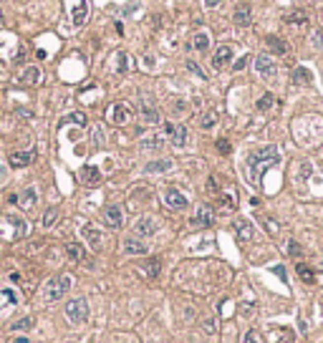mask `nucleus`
I'll use <instances>...</instances> for the list:
<instances>
[{
    "label": "nucleus",
    "mask_w": 323,
    "mask_h": 343,
    "mask_svg": "<svg viewBox=\"0 0 323 343\" xmlns=\"http://www.w3.org/2000/svg\"><path fill=\"white\" fill-rule=\"evenodd\" d=\"M202 328H205V333H207V336H215V331H217V326H215V318H205Z\"/></svg>",
    "instance_id": "nucleus-36"
},
{
    "label": "nucleus",
    "mask_w": 323,
    "mask_h": 343,
    "mask_svg": "<svg viewBox=\"0 0 323 343\" xmlns=\"http://www.w3.org/2000/svg\"><path fill=\"white\" fill-rule=\"evenodd\" d=\"M89 20V0H76L73 5V26H83Z\"/></svg>",
    "instance_id": "nucleus-17"
},
{
    "label": "nucleus",
    "mask_w": 323,
    "mask_h": 343,
    "mask_svg": "<svg viewBox=\"0 0 323 343\" xmlns=\"http://www.w3.org/2000/svg\"><path fill=\"white\" fill-rule=\"evenodd\" d=\"M295 270H298V275H300V277H303V280H306V283H313V280H316V275H313V270H311L308 265H303V263H300V265H298Z\"/></svg>",
    "instance_id": "nucleus-32"
},
{
    "label": "nucleus",
    "mask_w": 323,
    "mask_h": 343,
    "mask_svg": "<svg viewBox=\"0 0 323 343\" xmlns=\"http://www.w3.org/2000/svg\"><path fill=\"white\" fill-rule=\"evenodd\" d=\"M56 217H58V209L56 207L46 209V214H43V227H53L56 225Z\"/></svg>",
    "instance_id": "nucleus-31"
},
{
    "label": "nucleus",
    "mask_w": 323,
    "mask_h": 343,
    "mask_svg": "<svg viewBox=\"0 0 323 343\" xmlns=\"http://www.w3.org/2000/svg\"><path fill=\"white\" fill-rule=\"evenodd\" d=\"M159 270H162V263L157 260V257H149V260L139 268V273H142L144 277H157V275H159Z\"/></svg>",
    "instance_id": "nucleus-20"
},
{
    "label": "nucleus",
    "mask_w": 323,
    "mask_h": 343,
    "mask_svg": "<svg viewBox=\"0 0 323 343\" xmlns=\"http://www.w3.org/2000/svg\"><path fill=\"white\" fill-rule=\"evenodd\" d=\"M142 121L144 124H159V111L149 103H142Z\"/></svg>",
    "instance_id": "nucleus-24"
},
{
    "label": "nucleus",
    "mask_w": 323,
    "mask_h": 343,
    "mask_svg": "<svg viewBox=\"0 0 323 343\" xmlns=\"http://www.w3.org/2000/svg\"><path fill=\"white\" fill-rule=\"evenodd\" d=\"M33 159H36V152H33V149H26V152H13V154H10V167H15V169L28 167V164H33Z\"/></svg>",
    "instance_id": "nucleus-14"
},
{
    "label": "nucleus",
    "mask_w": 323,
    "mask_h": 343,
    "mask_svg": "<svg viewBox=\"0 0 323 343\" xmlns=\"http://www.w3.org/2000/svg\"><path fill=\"white\" fill-rule=\"evenodd\" d=\"M71 285H73V277L71 275H66V273L53 275L51 280L40 288V298L46 300V303H56V300L66 298V293L71 290Z\"/></svg>",
    "instance_id": "nucleus-2"
},
{
    "label": "nucleus",
    "mask_w": 323,
    "mask_h": 343,
    "mask_svg": "<svg viewBox=\"0 0 323 343\" xmlns=\"http://www.w3.org/2000/svg\"><path fill=\"white\" fill-rule=\"evenodd\" d=\"M220 202H222L227 209H235V195H220Z\"/></svg>",
    "instance_id": "nucleus-38"
},
{
    "label": "nucleus",
    "mask_w": 323,
    "mask_h": 343,
    "mask_svg": "<svg viewBox=\"0 0 323 343\" xmlns=\"http://www.w3.org/2000/svg\"><path fill=\"white\" fill-rule=\"evenodd\" d=\"M13 343H31V341H28V338H26V336H20V338H15V341H13Z\"/></svg>",
    "instance_id": "nucleus-47"
},
{
    "label": "nucleus",
    "mask_w": 323,
    "mask_h": 343,
    "mask_svg": "<svg viewBox=\"0 0 323 343\" xmlns=\"http://www.w3.org/2000/svg\"><path fill=\"white\" fill-rule=\"evenodd\" d=\"M159 225L154 217H139L137 225H134V232L139 235V238H152V235H157Z\"/></svg>",
    "instance_id": "nucleus-10"
},
{
    "label": "nucleus",
    "mask_w": 323,
    "mask_h": 343,
    "mask_svg": "<svg viewBox=\"0 0 323 343\" xmlns=\"http://www.w3.org/2000/svg\"><path fill=\"white\" fill-rule=\"evenodd\" d=\"M255 71H257V76H263V78L273 81L275 73H278V66H275V61H273L268 53H260V56L255 58Z\"/></svg>",
    "instance_id": "nucleus-5"
},
{
    "label": "nucleus",
    "mask_w": 323,
    "mask_h": 343,
    "mask_svg": "<svg viewBox=\"0 0 323 343\" xmlns=\"http://www.w3.org/2000/svg\"><path fill=\"white\" fill-rule=\"evenodd\" d=\"M63 310H66V318L71 323H86L89 320V303H86V298H71L63 306Z\"/></svg>",
    "instance_id": "nucleus-3"
},
{
    "label": "nucleus",
    "mask_w": 323,
    "mask_h": 343,
    "mask_svg": "<svg viewBox=\"0 0 323 343\" xmlns=\"http://www.w3.org/2000/svg\"><path fill=\"white\" fill-rule=\"evenodd\" d=\"M169 169H172V159H157L144 167L146 174H159V172H169Z\"/></svg>",
    "instance_id": "nucleus-22"
},
{
    "label": "nucleus",
    "mask_w": 323,
    "mask_h": 343,
    "mask_svg": "<svg viewBox=\"0 0 323 343\" xmlns=\"http://www.w3.org/2000/svg\"><path fill=\"white\" fill-rule=\"evenodd\" d=\"M106 119H109V124H114V126H124V124L132 121V106H129L126 101H116V103L109 106Z\"/></svg>",
    "instance_id": "nucleus-4"
},
{
    "label": "nucleus",
    "mask_w": 323,
    "mask_h": 343,
    "mask_svg": "<svg viewBox=\"0 0 323 343\" xmlns=\"http://www.w3.org/2000/svg\"><path fill=\"white\" fill-rule=\"evenodd\" d=\"M243 343H260V341H257V333H255V331H250V333L245 336V341H243Z\"/></svg>",
    "instance_id": "nucleus-43"
},
{
    "label": "nucleus",
    "mask_w": 323,
    "mask_h": 343,
    "mask_svg": "<svg viewBox=\"0 0 323 343\" xmlns=\"http://www.w3.org/2000/svg\"><path fill=\"white\" fill-rule=\"evenodd\" d=\"M33 205H36V189L28 187L23 195H20V207H26V209H28V207H33Z\"/></svg>",
    "instance_id": "nucleus-28"
},
{
    "label": "nucleus",
    "mask_w": 323,
    "mask_h": 343,
    "mask_svg": "<svg viewBox=\"0 0 323 343\" xmlns=\"http://www.w3.org/2000/svg\"><path fill=\"white\" fill-rule=\"evenodd\" d=\"M164 205H167L169 209H184V207H187V197L182 195L179 189L169 187V189L164 192Z\"/></svg>",
    "instance_id": "nucleus-12"
},
{
    "label": "nucleus",
    "mask_w": 323,
    "mask_h": 343,
    "mask_svg": "<svg viewBox=\"0 0 323 343\" xmlns=\"http://www.w3.org/2000/svg\"><path fill=\"white\" fill-rule=\"evenodd\" d=\"M192 48H195V51H200V53L210 51V33H207V31H200V33H195V38H192Z\"/></svg>",
    "instance_id": "nucleus-21"
},
{
    "label": "nucleus",
    "mask_w": 323,
    "mask_h": 343,
    "mask_svg": "<svg viewBox=\"0 0 323 343\" xmlns=\"http://www.w3.org/2000/svg\"><path fill=\"white\" fill-rule=\"evenodd\" d=\"M215 124H217V114H215V111H207V114L202 116V121H200L202 129H212Z\"/></svg>",
    "instance_id": "nucleus-33"
},
{
    "label": "nucleus",
    "mask_w": 323,
    "mask_h": 343,
    "mask_svg": "<svg viewBox=\"0 0 323 343\" xmlns=\"http://www.w3.org/2000/svg\"><path fill=\"white\" fill-rule=\"evenodd\" d=\"M278 164V149L273 144L263 146V149H257V152H252L248 157V177L252 184H260V177H263V172L268 167Z\"/></svg>",
    "instance_id": "nucleus-1"
},
{
    "label": "nucleus",
    "mask_w": 323,
    "mask_h": 343,
    "mask_svg": "<svg viewBox=\"0 0 323 343\" xmlns=\"http://www.w3.org/2000/svg\"><path fill=\"white\" fill-rule=\"evenodd\" d=\"M311 40H313L316 48H323V33H321V31H316V33L311 35Z\"/></svg>",
    "instance_id": "nucleus-41"
},
{
    "label": "nucleus",
    "mask_w": 323,
    "mask_h": 343,
    "mask_svg": "<svg viewBox=\"0 0 323 343\" xmlns=\"http://www.w3.org/2000/svg\"><path fill=\"white\" fill-rule=\"evenodd\" d=\"M126 69H129V66H126V56L121 53V56H119V73H124Z\"/></svg>",
    "instance_id": "nucleus-44"
},
{
    "label": "nucleus",
    "mask_w": 323,
    "mask_h": 343,
    "mask_svg": "<svg viewBox=\"0 0 323 343\" xmlns=\"http://www.w3.org/2000/svg\"><path fill=\"white\" fill-rule=\"evenodd\" d=\"M187 69H189V71H192V73H195V76H200V78H202V81H205V78H207V73H205V71H202V69H200V66H197V63H195V61H187Z\"/></svg>",
    "instance_id": "nucleus-35"
},
{
    "label": "nucleus",
    "mask_w": 323,
    "mask_h": 343,
    "mask_svg": "<svg viewBox=\"0 0 323 343\" xmlns=\"http://www.w3.org/2000/svg\"><path fill=\"white\" fill-rule=\"evenodd\" d=\"M268 46H270V51H273V53H278V56L288 53L286 40H283V38H278V35H268Z\"/></svg>",
    "instance_id": "nucleus-26"
},
{
    "label": "nucleus",
    "mask_w": 323,
    "mask_h": 343,
    "mask_svg": "<svg viewBox=\"0 0 323 343\" xmlns=\"http://www.w3.org/2000/svg\"><path fill=\"white\" fill-rule=\"evenodd\" d=\"M286 23H306V13H293V15H288L286 18Z\"/></svg>",
    "instance_id": "nucleus-37"
},
{
    "label": "nucleus",
    "mask_w": 323,
    "mask_h": 343,
    "mask_svg": "<svg viewBox=\"0 0 323 343\" xmlns=\"http://www.w3.org/2000/svg\"><path fill=\"white\" fill-rule=\"evenodd\" d=\"M38 81H40V69H36V66H31L20 73V83H26V86H36Z\"/></svg>",
    "instance_id": "nucleus-23"
},
{
    "label": "nucleus",
    "mask_w": 323,
    "mask_h": 343,
    "mask_svg": "<svg viewBox=\"0 0 323 343\" xmlns=\"http://www.w3.org/2000/svg\"><path fill=\"white\" fill-rule=\"evenodd\" d=\"M81 182H83V184H89V187L99 184V182H101V172H99V167L86 164V167L81 169Z\"/></svg>",
    "instance_id": "nucleus-16"
},
{
    "label": "nucleus",
    "mask_w": 323,
    "mask_h": 343,
    "mask_svg": "<svg viewBox=\"0 0 323 343\" xmlns=\"http://www.w3.org/2000/svg\"><path fill=\"white\" fill-rule=\"evenodd\" d=\"M63 121H66V124H78V126H86V124H89V119H86L83 111H73V114H69Z\"/></svg>",
    "instance_id": "nucleus-30"
},
{
    "label": "nucleus",
    "mask_w": 323,
    "mask_h": 343,
    "mask_svg": "<svg viewBox=\"0 0 323 343\" xmlns=\"http://www.w3.org/2000/svg\"><path fill=\"white\" fill-rule=\"evenodd\" d=\"M164 134H149V137H144L142 139V149L144 152H157V149H162L164 146Z\"/></svg>",
    "instance_id": "nucleus-18"
},
{
    "label": "nucleus",
    "mask_w": 323,
    "mask_h": 343,
    "mask_svg": "<svg viewBox=\"0 0 323 343\" xmlns=\"http://www.w3.org/2000/svg\"><path fill=\"white\" fill-rule=\"evenodd\" d=\"M293 83H298V86H303V83H311V73L303 69V66H298L295 71H293Z\"/></svg>",
    "instance_id": "nucleus-27"
},
{
    "label": "nucleus",
    "mask_w": 323,
    "mask_h": 343,
    "mask_svg": "<svg viewBox=\"0 0 323 343\" xmlns=\"http://www.w3.org/2000/svg\"><path fill=\"white\" fill-rule=\"evenodd\" d=\"M164 134L169 137V141L177 149L187 144V126L184 124H164Z\"/></svg>",
    "instance_id": "nucleus-8"
},
{
    "label": "nucleus",
    "mask_w": 323,
    "mask_h": 343,
    "mask_svg": "<svg viewBox=\"0 0 323 343\" xmlns=\"http://www.w3.org/2000/svg\"><path fill=\"white\" fill-rule=\"evenodd\" d=\"M220 3H222V0H205V5H207V8H217Z\"/></svg>",
    "instance_id": "nucleus-45"
},
{
    "label": "nucleus",
    "mask_w": 323,
    "mask_h": 343,
    "mask_svg": "<svg viewBox=\"0 0 323 343\" xmlns=\"http://www.w3.org/2000/svg\"><path fill=\"white\" fill-rule=\"evenodd\" d=\"M270 106H273V94H265L260 101H257V109H260V111H268Z\"/></svg>",
    "instance_id": "nucleus-34"
},
{
    "label": "nucleus",
    "mask_w": 323,
    "mask_h": 343,
    "mask_svg": "<svg viewBox=\"0 0 323 343\" xmlns=\"http://www.w3.org/2000/svg\"><path fill=\"white\" fill-rule=\"evenodd\" d=\"M207 187H210V192H217V182H215V177H210V184Z\"/></svg>",
    "instance_id": "nucleus-46"
},
{
    "label": "nucleus",
    "mask_w": 323,
    "mask_h": 343,
    "mask_svg": "<svg viewBox=\"0 0 323 343\" xmlns=\"http://www.w3.org/2000/svg\"><path fill=\"white\" fill-rule=\"evenodd\" d=\"M192 225H197V227H212L215 225V209L210 205H197L195 217H192Z\"/></svg>",
    "instance_id": "nucleus-9"
},
{
    "label": "nucleus",
    "mask_w": 323,
    "mask_h": 343,
    "mask_svg": "<svg viewBox=\"0 0 323 343\" xmlns=\"http://www.w3.org/2000/svg\"><path fill=\"white\" fill-rule=\"evenodd\" d=\"M121 252H124L126 257H137V255H146L149 247H146L142 240H137V238H126V240L121 242Z\"/></svg>",
    "instance_id": "nucleus-11"
},
{
    "label": "nucleus",
    "mask_w": 323,
    "mask_h": 343,
    "mask_svg": "<svg viewBox=\"0 0 323 343\" xmlns=\"http://www.w3.org/2000/svg\"><path fill=\"white\" fill-rule=\"evenodd\" d=\"M248 61H250V56H243V58H238V61H235V66H232V69H235V71H243V69L248 66Z\"/></svg>",
    "instance_id": "nucleus-40"
},
{
    "label": "nucleus",
    "mask_w": 323,
    "mask_h": 343,
    "mask_svg": "<svg viewBox=\"0 0 323 343\" xmlns=\"http://www.w3.org/2000/svg\"><path fill=\"white\" fill-rule=\"evenodd\" d=\"M66 252H69V257H71V260H76V263L86 260V250H83L78 242H66Z\"/></svg>",
    "instance_id": "nucleus-25"
},
{
    "label": "nucleus",
    "mask_w": 323,
    "mask_h": 343,
    "mask_svg": "<svg viewBox=\"0 0 323 343\" xmlns=\"http://www.w3.org/2000/svg\"><path fill=\"white\" fill-rule=\"evenodd\" d=\"M230 61H232V48L230 46H220L217 51H215V56H212V66L220 71L222 66H227Z\"/></svg>",
    "instance_id": "nucleus-15"
},
{
    "label": "nucleus",
    "mask_w": 323,
    "mask_h": 343,
    "mask_svg": "<svg viewBox=\"0 0 323 343\" xmlns=\"http://www.w3.org/2000/svg\"><path fill=\"white\" fill-rule=\"evenodd\" d=\"M33 326H36V320H33V318H20V320H15V323H10L13 331H31Z\"/></svg>",
    "instance_id": "nucleus-29"
},
{
    "label": "nucleus",
    "mask_w": 323,
    "mask_h": 343,
    "mask_svg": "<svg viewBox=\"0 0 323 343\" xmlns=\"http://www.w3.org/2000/svg\"><path fill=\"white\" fill-rule=\"evenodd\" d=\"M81 238L83 242L91 247V252H101V245H104V238H101V230L94 227V225H83L81 227Z\"/></svg>",
    "instance_id": "nucleus-6"
},
{
    "label": "nucleus",
    "mask_w": 323,
    "mask_h": 343,
    "mask_svg": "<svg viewBox=\"0 0 323 343\" xmlns=\"http://www.w3.org/2000/svg\"><path fill=\"white\" fill-rule=\"evenodd\" d=\"M232 20L238 26H250L252 23V8H250V3H240L238 8H235V13H232Z\"/></svg>",
    "instance_id": "nucleus-13"
},
{
    "label": "nucleus",
    "mask_w": 323,
    "mask_h": 343,
    "mask_svg": "<svg viewBox=\"0 0 323 343\" xmlns=\"http://www.w3.org/2000/svg\"><path fill=\"white\" fill-rule=\"evenodd\" d=\"M235 232H238V238L243 242H248V240L255 238V230H252V225L248 220H238V222H235Z\"/></svg>",
    "instance_id": "nucleus-19"
},
{
    "label": "nucleus",
    "mask_w": 323,
    "mask_h": 343,
    "mask_svg": "<svg viewBox=\"0 0 323 343\" xmlns=\"http://www.w3.org/2000/svg\"><path fill=\"white\" fill-rule=\"evenodd\" d=\"M0 20H3V10H0Z\"/></svg>",
    "instance_id": "nucleus-48"
},
{
    "label": "nucleus",
    "mask_w": 323,
    "mask_h": 343,
    "mask_svg": "<svg viewBox=\"0 0 323 343\" xmlns=\"http://www.w3.org/2000/svg\"><path fill=\"white\" fill-rule=\"evenodd\" d=\"M217 149L222 154H230V141L227 139H217Z\"/></svg>",
    "instance_id": "nucleus-42"
},
{
    "label": "nucleus",
    "mask_w": 323,
    "mask_h": 343,
    "mask_svg": "<svg viewBox=\"0 0 323 343\" xmlns=\"http://www.w3.org/2000/svg\"><path fill=\"white\" fill-rule=\"evenodd\" d=\"M288 252H290L293 257H300V255H303V250H300V245H298V242H293V240L288 242Z\"/></svg>",
    "instance_id": "nucleus-39"
},
{
    "label": "nucleus",
    "mask_w": 323,
    "mask_h": 343,
    "mask_svg": "<svg viewBox=\"0 0 323 343\" xmlns=\"http://www.w3.org/2000/svg\"><path fill=\"white\" fill-rule=\"evenodd\" d=\"M104 225L109 227V230H119L124 225V209L119 205H109V207H104Z\"/></svg>",
    "instance_id": "nucleus-7"
}]
</instances>
